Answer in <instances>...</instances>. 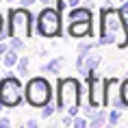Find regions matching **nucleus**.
I'll use <instances>...</instances> for the list:
<instances>
[{
  "label": "nucleus",
  "instance_id": "4468645a",
  "mask_svg": "<svg viewBox=\"0 0 128 128\" xmlns=\"http://www.w3.org/2000/svg\"><path fill=\"white\" fill-rule=\"evenodd\" d=\"M108 111H102V108H100V113H98V115H96V117H91V128H102V126H104V124H106V122H108Z\"/></svg>",
  "mask_w": 128,
  "mask_h": 128
},
{
  "label": "nucleus",
  "instance_id": "c85d7f7f",
  "mask_svg": "<svg viewBox=\"0 0 128 128\" xmlns=\"http://www.w3.org/2000/svg\"><path fill=\"white\" fill-rule=\"evenodd\" d=\"M4 37V28H2V18H0V39Z\"/></svg>",
  "mask_w": 128,
  "mask_h": 128
},
{
  "label": "nucleus",
  "instance_id": "b1692460",
  "mask_svg": "<svg viewBox=\"0 0 128 128\" xmlns=\"http://www.w3.org/2000/svg\"><path fill=\"white\" fill-rule=\"evenodd\" d=\"M7 126H11V120L2 117V120H0V128H7Z\"/></svg>",
  "mask_w": 128,
  "mask_h": 128
},
{
  "label": "nucleus",
  "instance_id": "f257e3e1",
  "mask_svg": "<svg viewBox=\"0 0 128 128\" xmlns=\"http://www.w3.org/2000/svg\"><path fill=\"white\" fill-rule=\"evenodd\" d=\"M108 44H117L120 48H126L128 46V24L122 18L120 11H115L111 7H102L98 46H108Z\"/></svg>",
  "mask_w": 128,
  "mask_h": 128
},
{
  "label": "nucleus",
  "instance_id": "412c9836",
  "mask_svg": "<svg viewBox=\"0 0 128 128\" xmlns=\"http://www.w3.org/2000/svg\"><path fill=\"white\" fill-rule=\"evenodd\" d=\"M120 13H122V18H124V20H126V24H128V0H124V2H122Z\"/></svg>",
  "mask_w": 128,
  "mask_h": 128
},
{
  "label": "nucleus",
  "instance_id": "473e14b6",
  "mask_svg": "<svg viewBox=\"0 0 128 128\" xmlns=\"http://www.w3.org/2000/svg\"><path fill=\"white\" fill-rule=\"evenodd\" d=\"M0 2H2V0H0Z\"/></svg>",
  "mask_w": 128,
  "mask_h": 128
},
{
  "label": "nucleus",
  "instance_id": "2f4dec72",
  "mask_svg": "<svg viewBox=\"0 0 128 128\" xmlns=\"http://www.w3.org/2000/svg\"><path fill=\"white\" fill-rule=\"evenodd\" d=\"M9 2H15V0H9Z\"/></svg>",
  "mask_w": 128,
  "mask_h": 128
},
{
  "label": "nucleus",
  "instance_id": "f3484780",
  "mask_svg": "<svg viewBox=\"0 0 128 128\" xmlns=\"http://www.w3.org/2000/svg\"><path fill=\"white\" fill-rule=\"evenodd\" d=\"M9 44H11V48H13V50H18V52L24 48V41H22L20 37H11V39H9Z\"/></svg>",
  "mask_w": 128,
  "mask_h": 128
},
{
  "label": "nucleus",
  "instance_id": "ddd939ff",
  "mask_svg": "<svg viewBox=\"0 0 128 128\" xmlns=\"http://www.w3.org/2000/svg\"><path fill=\"white\" fill-rule=\"evenodd\" d=\"M61 65H63V59H52L50 63H46L41 70H44L46 74H54V76H56L61 72Z\"/></svg>",
  "mask_w": 128,
  "mask_h": 128
},
{
  "label": "nucleus",
  "instance_id": "6ab92c4d",
  "mask_svg": "<svg viewBox=\"0 0 128 128\" xmlns=\"http://www.w3.org/2000/svg\"><path fill=\"white\" fill-rule=\"evenodd\" d=\"M91 50H94V44H87V41L78 46V54H89Z\"/></svg>",
  "mask_w": 128,
  "mask_h": 128
},
{
  "label": "nucleus",
  "instance_id": "39448f33",
  "mask_svg": "<svg viewBox=\"0 0 128 128\" xmlns=\"http://www.w3.org/2000/svg\"><path fill=\"white\" fill-rule=\"evenodd\" d=\"M37 33L41 37H59L61 35V11L56 7H46L37 15Z\"/></svg>",
  "mask_w": 128,
  "mask_h": 128
},
{
  "label": "nucleus",
  "instance_id": "cd10ccee",
  "mask_svg": "<svg viewBox=\"0 0 128 128\" xmlns=\"http://www.w3.org/2000/svg\"><path fill=\"white\" fill-rule=\"evenodd\" d=\"M68 4H70V7H78V4H80V0H68Z\"/></svg>",
  "mask_w": 128,
  "mask_h": 128
},
{
  "label": "nucleus",
  "instance_id": "0eeeda50",
  "mask_svg": "<svg viewBox=\"0 0 128 128\" xmlns=\"http://www.w3.org/2000/svg\"><path fill=\"white\" fill-rule=\"evenodd\" d=\"M104 104L111 108H124L126 106V102L122 98V82L117 76L104 80Z\"/></svg>",
  "mask_w": 128,
  "mask_h": 128
},
{
  "label": "nucleus",
  "instance_id": "f8f14e48",
  "mask_svg": "<svg viewBox=\"0 0 128 128\" xmlns=\"http://www.w3.org/2000/svg\"><path fill=\"white\" fill-rule=\"evenodd\" d=\"M2 63H4V65H7L9 70H11V68H15V65L20 63L18 50H13V48H11V50H7V52H4V56H2Z\"/></svg>",
  "mask_w": 128,
  "mask_h": 128
},
{
  "label": "nucleus",
  "instance_id": "c756f323",
  "mask_svg": "<svg viewBox=\"0 0 128 128\" xmlns=\"http://www.w3.org/2000/svg\"><path fill=\"white\" fill-rule=\"evenodd\" d=\"M2 108H4V102L0 100V113H2Z\"/></svg>",
  "mask_w": 128,
  "mask_h": 128
},
{
  "label": "nucleus",
  "instance_id": "f03ea898",
  "mask_svg": "<svg viewBox=\"0 0 128 128\" xmlns=\"http://www.w3.org/2000/svg\"><path fill=\"white\" fill-rule=\"evenodd\" d=\"M59 100L56 106L61 111H68L70 115H78L80 108V96H82V87L76 78H59Z\"/></svg>",
  "mask_w": 128,
  "mask_h": 128
},
{
  "label": "nucleus",
  "instance_id": "5701e85b",
  "mask_svg": "<svg viewBox=\"0 0 128 128\" xmlns=\"http://www.w3.org/2000/svg\"><path fill=\"white\" fill-rule=\"evenodd\" d=\"M54 7H56V9H59V11H61V13H63V9H65V7H68V4H65V2H63V0H56V2H54Z\"/></svg>",
  "mask_w": 128,
  "mask_h": 128
},
{
  "label": "nucleus",
  "instance_id": "20e7f679",
  "mask_svg": "<svg viewBox=\"0 0 128 128\" xmlns=\"http://www.w3.org/2000/svg\"><path fill=\"white\" fill-rule=\"evenodd\" d=\"M24 91H26L28 104H33V106H37V108L46 106L48 102H50V98H52V87H50V82H48L46 78H41V76L30 78Z\"/></svg>",
  "mask_w": 128,
  "mask_h": 128
},
{
  "label": "nucleus",
  "instance_id": "aec40b11",
  "mask_svg": "<svg viewBox=\"0 0 128 128\" xmlns=\"http://www.w3.org/2000/svg\"><path fill=\"white\" fill-rule=\"evenodd\" d=\"M72 126H74V128H85V126H87V120H85V117H76V115H74V124H72Z\"/></svg>",
  "mask_w": 128,
  "mask_h": 128
},
{
  "label": "nucleus",
  "instance_id": "2eb2a0df",
  "mask_svg": "<svg viewBox=\"0 0 128 128\" xmlns=\"http://www.w3.org/2000/svg\"><path fill=\"white\" fill-rule=\"evenodd\" d=\"M18 70H20V76H26L28 74V59H26V56H22V59H20Z\"/></svg>",
  "mask_w": 128,
  "mask_h": 128
},
{
  "label": "nucleus",
  "instance_id": "1a4fd4ad",
  "mask_svg": "<svg viewBox=\"0 0 128 128\" xmlns=\"http://www.w3.org/2000/svg\"><path fill=\"white\" fill-rule=\"evenodd\" d=\"M100 54L98 52H89V54H78V59H76V70L80 72V76L87 78L91 72H94L98 65H100Z\"/></svg>",
  "mask_w": 128,
  "mask_h": 128
},
{
  "label": "nucleus",
  "instance_id": "4be33fe9",
  "mask_svg": "<svg viewBox=\"0 0 128 128\" xmlns=\"http://www.w3.org/2000/svg\"><path fill=\"white\" fill-rule=\"evenodd\" d=\"M122 98H124V102H126V106H128V78L122 82Z\"/></svg>",
  "mask_w": 128,
  "mask_h": 128
},
{
  "label": "nucleus",
  "instance_id": "9d476101",
  "mask_svg": "<svg viewBox=\"0 0 128 128\" xmlns=\"http://www.w3.org/2000/svg\"><path fill=\"white\" fill-rule=\"evenodd\" d=\"M70 35L72 37H89L91 22H70Z\"/></svg>",
  "mask_w": 128,
  "mask_h": 128
},
{
  "label": "nucleus",
  "instance_id": "a211bd4d",
  "mask_svg": "<svg viewBox=\"0 0 128 128\" xmlns=\"http://www.w3.org/2000/svg\"><path fill=\"white\" fill-rule=\"evenodd\" d=\"M39 113H41V117L46 120V117H50V115L54 113V106H52V104H50V102H48L46 106H41V111H39Z\"/></svg>",
  "mask_w": 128,
  "mask_h": 128
},
{
  "label": "nucleus",
  "instance_id": "7c9ffc66",
  "mask_svg": "<svg viewBox=\"0 0 128 128\" xmlns=\"http://www.w3.org/2000/svg\"><path fill=\"white\" fill-rule=\"evenodd\" d=\"M0 80H2V74H0Z\"/></svg>",
  "mask_w": 128,
  "mask_h": 128
},
{
  "label": "nucleus",
  "instance_id": "a878e982",
  "mask_svg": "<svg viewBox=\"0 0 128 128\" xmlns=\"http://www.w3.org/2000/svg\"><path fill=\"white\" fill-rule=\"evenodd\" d=\"M37 0H22V7H33Z\"/></svg>",
  "mask_w": 128,
  "mask_h": 128
},
{
  "label": "nucleus",
  "instance_id": "bb28decb",
  "mask_svg": "<svg viewBox=\"0 0 128 128\" xmlns=\"http://www.w3.org/2000/svg\"><path fill=\"white\" fill-rule=\"evenodd\" d=\"M41 4H44V7H52L54 2H56V0H39Z\"/></svg>",
  "mask_w": 128,
  "mask_h": 128
},
{
  "label": "nucleus",
  "instance_id": "dca6fc26",
  "mask_svg": "<svg viewBox=\"0 0 128 128\" xmlns=\"http://www.w3.org/2000/svg\"><path fill=\"white\" fill-rule=\"evenodd\" d=\"M122 120V113H120V108H113V111H111V113H108V124H117V122Z\"/></svg>",
  "mask_w": 128,
  "mask_h": 128
},
{
  "label": "nucleus",
  "instance_id": "393cba45",
  "mask_svg": "<svg viewBox=\"0 0 128 128\" xmlns=\"http://www.w3.org/2000/svg\"><path fill=\"white\" fill-rule=\"evenodd\" d=\"M7 50H9V46H7V44H0V59L4 56V52H7Z\"/></svg>",
  "mask_w": 128,
  "mask_h": 128
},
{
  "label": "nucleus",
  "instance_id": "6e6552de",
  "mask_svg": "<svg viewBox=\"0 0 128 128\" xmlns=\"http://www.w3.org/2000/svg\"><path fill=\"white\" fill-rule=\"evenodd\" d=\"M89 82V100L94 106H102L104 104V82H102L100 74H96V70L87 76Z\"/></svg>",
  "mask_w": 128,
  "mask_h": 128
},
{
  "label": "nucleus",
  "instance_id": "423d86ee",
  "mask_svg": "<svg viewBox=\"0 0 128 128\" xmlns=\"http://www.w3.org/2000/svg\"><path fill=\"white\" fill-rule=\"evenodd\" d=\"M24 98L26 94H22V85L15 76H7L0 80V100L4 102V106H18Z\"/></svg>",
  "mask_w": 128,
  "mask_h": 128
},
{
  "label": "nucleus",
  "instance_id": "7ed1b4c3",
  "mask_svg": "<svg viewBox=\"0 0 128 128\" xmlns=\"http://www.w3.org/2000/svg\"><path fill=\"white\" fill-rule=\"evenodd\" d=\"M9 37H20L22 41H28L33 35V15L26 7L11 9L9 11Z\"/></svg>",
  "mask_w": 128,
  "mask_h": 128
},
{
  "label": "nucleus",
  "instance_id": "9b49d317",
  "mask_svg": "<svg viewBox=\"0 0 128 128\" xmlns=\"http://www.w3.org/2000/svg\"><path fill=\"white\" fill-rule=\"evenodd\" d=\"M70 22H91L94 20V15H91V9L87 7H76L70 11Z\"/></svg>",
  "mask_w": 128,
  "mask_h": 128
}]
</instances>
